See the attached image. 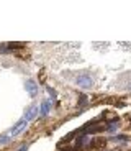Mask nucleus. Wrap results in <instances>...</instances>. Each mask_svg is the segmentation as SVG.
<instances>
[{"label":"nucleus","instance_id":"nucleus-1","mask_svg":"<svg viewBox=\"0 0 131 151\" xmlns=\"http://www.w3.org/2000/svg\"><path fill=\"white\" fill-rule=\"evenodd\" d=\"M77 86L82 87V89H90V87L94 86V79H92V76L84 72V74H79L77 76Z\"/></svg>","mask_w":131,"mask_h":151},{"label":"nucleus","instance_id":"nucleus-2","mask_svg":"<svg viewBox=\"0 0 131 151\" xmlns=\"http://www.w3.org/2000/svg\"><path fill=\"white\" fill-rule=\"evenodd\" d=\"M26 123H28V122H26L25 118H21L20 122H16V123H15V127H13V128H11L10 132H8V136L11 138V136H15V135H18V133H21L23 130H25Z\"/></svg>","mask_w":131,"mask_h":151},{"label":"nucleus","instance_id":"nucleus-3","mask_svg":"<svg viewBox=\"0 0 131 151\" xmlns=\"http://www.w3.org/2000/svg\"><path fill=\"white\" fill-rule=\"evenodd\" d=\"M38 110H39V107H36V105H31L30 109L25 112V115H23V118H25L26 122H30V120H33L34 117H36V113H38Z\"/></svg>","mask_w":131,"mask_h":151},{"label":"nucleus","instance_id":"nucleus-4","mask_svg":"<svg viewBox=\"0 0 131 151\" xmlns=\"http://www.w3.org/2000/svg\"><path fill=\"white\" fill-rule=\"evenodd\" d=\"M25 89H26V92H28L31 97H34V95L38 94V84L34 82V81H28V82L25 84Z\"/></svg>","mask_w":131,"mask_h":151},{"label":"nucleus","instance_id":"nucleus-5","mask_svg":"<svg viewBox=\"0 0 131 151\" xmlns=\"http://www.w3.org/2000/svg\"><path fill=\"white\" fill-rule=\"evenodd\" d=\"M51 107H52L51 100H44V102L41 104V107H39V113H41L43 117H44V115H48V113L51 112Z\"/></svg>","mask_w":131,"mask_h":151},{"label":"nucleus","instance_id":"nucleus-6","mask_svg":"<svg viewBox=\"0 0 131 151\" xmlns=\"http://www.w3.org/2000/svg\"><path fill=\"white\" fill-rule=\"evenodd\" d=\"M8 141H10V136H0V143L2 145H5V143H8Z\"/></svg>","mask_w":131,"mask_h":151},{"label":"nucleus","instance_id":"nucleus-7","mask_svg":"<svg viewBox=\"0 0 131 151\" xmlns=\"http://www.w3.org/2000/svg\"><path fill=\"white\" fill-rule=\"evenodd\" d=\"M115 140H126V136H121V135H118V136H115Z\"/></svg>","mask_w":131,"mask_h":151},{"label":"nucleus","instance_id":"nucleus-8","mask_svg":"<svg viewBox=\"0 0 131 151\" xmlns=\"http://www.w3.org/2000/svg\"><path fill=\"white\" fill-rule=\"evenodd\" d=\"M26 148H28V146H26V145H23V146H20L18 151H26Z\"/></svg>","mask_w":131,"mask_h":151}]
</instances>
